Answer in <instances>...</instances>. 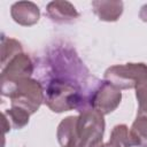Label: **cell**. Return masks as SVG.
I'll return each instance as SVG.
<instances>
[{"mask_svg":"<svg viewBox=\"0 0 147 147\" xmlns=\"http://www.w3.org/2000/svg\"><path fill=\"white\" fill-rule=\"evenodd\" d=\"M23 53L22 44L13 38L6 37L2 34L1 37V67L3 68L13 57L17 54Z\"/></svg>","mask_w":147,"mask_h":147,"instance_id":"4fadbf2b","label":"cell"},{"mask_svg":"<svg viewBox=\"0 0 147 147\" xmlns=\"http://www.w3.org/2000/svg\"><path fill=\"white\" fill-rule=\"evenodd\" d=\"M129 132L133 146L147 147V116L137 115Z\"/></svg>","mask_w":147,"mask_h":147,"instance_id":"30bf717a","label":"cell"},{"mask_svg":"<svg viewBox=\"0 0 147 147\" xmlns=\"http://www.w3.org/2000/svg\"><path fill=\"white\" fill-rule=\"evenodd\" d=\"M10 16L22 26H32L40 18V9L32 1H17L10 7Z\"/></svg>","mask_w":147,"mask_h":147,"instance_id":"8992f818","label":"cell"},{"mask_svg":"<svg viewBox=\"0 0 147 147\" xmlns=\"http://www.w3.org/2000/svg\"><path fill=\"white\" fill-rule=\"evenodd\" d=\"M122 101V92L107 80L99 82L90 96V107L101 115L113 113Z\"/></svg>","mask_w":147,"mask_h":147,"instance_id":"3957f363","label":"cell"},{"mask_svg":"<svg viewBox=\"0 0 147 147\" xmlns=\"http://www.w3.org/2000/svg\"><path fill=\"white\" fill-rule=\"evenodd\" d=\"M139 18L142 22L147 23V3H145L144 6H141V8L139 10Z\"/></svg>","mask_w":147,"mask_h":147,"instance_id":"5bb4252c","label":"cell"},{"mask_svg":"<svg viewBox=\"0 0 147 147\" xmlns=\"http://www.w3.org/2000/svg\"><path fill=\"white\" fill-rule=\"evenodd\" d=\"M3 122L8 123V127L10 129V126H13L14 129H23L28 123H29V118H30V114L20 108V107H10L9 109L3 110Z\"/></svg>","mask_w":147,"mask_h":147,"instance_id":"7c38bea8","label":"cell"},{"mask_svg":"<svg viewBox=\"0 0 147 147\" xmlns=\"http://www.w3.org/2000/svg\"><path fill=\"white\" fill-rule=\"evenodd\" d=\"M1 94L10 99L13 107H20L30 115L38 111L45 101V92L40 82L33 78H24L14 85L1 90Z\"/></svg>","mask_w":147,"mask_h":147,"instance_id":"6da1fadb","label":"cell"},{"mask_svg":"<svg viewBox=\"0 0 147 147\" xmlns=\"http://www.w3.org/2000/svg\"><path fill=\"white\" fill-rule=\"evenodd\" d=\"M92 8L100 21L116 22L123 14L124 5L118 0H94Z\"/></svg>","mask_w":147,"mask_h":147,"instance_id":"ba28073f","label":"cell"},{"mask_svg":"<svg viewBox=\"0 0 147 147\" xmlns=\"http://www.w3.org/2000/svg\"><path fill=\"white\" fill-rule=\"evenodd\" d=\"M77 119L78 116H68L60 122L56 138L61 147H77Z\"/></svg>","mask_w":147,"mask_h":147,"instance_id":"9c48e42d","label":"cell"},{"mask_svg":"<svg viewBox=\"0 0 147 147\" xmlns=\"http://www.w3.org/2000/svg\"><path fill=\"white\" fill-rule=\"evenodd\" d=\"M46 14L53 22L59 24L72 23L79 17V13L75 6L71 2L63 0L48 2L46 6Z\"/></svg>","mask_w":147,"mask_h":147,"instance_id":"52a82bcc","label":"cell"},{"mask_svg":"<svg viewBox=\"0 0 147 147\" xmlns=\"http://www.w3.org/2000/svg\"><path fill=\"white\" fill-rule=\"evenodd\" d=\"M103 115L93 108L79 111L77 119V147H100L105 132Z\"/></svg>","mask_w":147,"mask_h":147,"instance_id":"7a4b0ae2","label":"cell"},{"mask_svg":"<svg viewBox=\"0 0 147 147\" xmlns=\"http://www.w3.org/2000/svg\"><path fill=\"white\" fill-rule=\"evenodd\" d=\"M145 63H125L109 67L105 71V80L122 90L134 88Z\"/></svg>","mask_w":147,"mask_h":147,"instance_id":"5b68a950","label":"cell"},{"mask_svg":"<svg viewBox=\"0 0 147 147\" xmlns=\"http://www.w3.org/2000/svg\"><path fill=\"white\" fill-rule=\"evenodd\" d=\"M136 98L138 101V111L137 115L147 116V64L144 65L139 78L134 86Z\"/></svg>","mask_w":147,"mask_h":147,"instance_id":"8fae6325","label":"cell"},{"mask_svg":"<svg viewBox=\"0 0 147 147\" xmlns=\"http://www.w3.org/2000/svg\"><path fill=\"white\" fill-rule=\"evenodd\" d=\"M33 70L34 67L30 56L24 52L17 54L1 70V90H5L24 78H30Z\"/></svg>","mask_w":147,"mask_h":147,"instance_id":"277c9868","label":"cell"}]
</instances>
